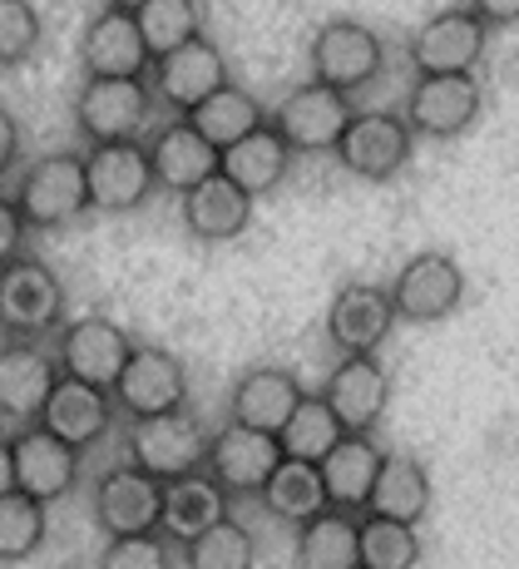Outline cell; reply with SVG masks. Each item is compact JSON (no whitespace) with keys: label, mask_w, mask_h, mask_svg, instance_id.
<instances>
[{"label":"cell","mask_w":519,"mask_h":569,"mask_svg":"<svg viewBox=\"0 0 519 569\" xmlns=\"http://www.w3.org/2000/svg\"><path fill=\"white\" fill-rule=\"evenodd\" d=\"M64 327V282L46 258L20 253L0 268V342H46Z\"/></svg>","instance_id":"cell-1"},{"label":"cell","mask_w":519,"mask_h":569,"mask_svg":"<svg viewBox=\"0 0 519 569\" xmlns=\"http://www.w3.org/2000/svg\"><path fill=\"white\" fill-rule=\"evenodd\" d=\"M20 218H26L30 233H54V228H70L74 218L90 213V183H84V154H46L30 159V169L16 179L10 189Z\"/></svg>","instance_id":"cell-2"},{"label":"cell","mask_w":519,"mask_h":569,"mask_svg":"<svg viewBox=\"0 0 519 569\" xmlns=\"http://www.w3.org/2000/svg\"><path fill=\"white\" fill-rule=\"evenodd\" d=\"M159 100L149 74L143 80H84L74 94V124L84 144H124L153 129Z\"/></svg>","instance_id":"cell-3"},{"label":"cell","mask_w":519,"mask_h":569,"mask_svg":"<svg viewBox=\"0 0 519 569\" xmlns=\"http://www.w3.org/2000/svg\"><path fill=\"white\" fill-rule=\"evenodd\" d=\"M208 441H213V436L203 431V421H198L189 407L163 411V416H139V421L124 426L129 461L159 480H179V476H189V470H203Z\"/></svg>","instance_id":"cell-4"},{"label":"cell","mask_w":519,"mask_h":569,"mask_svg":"<svg viewBox=\"0 0 519 569\" xmlns=\"http://www.w3.org/2000/svg\"><path fill=\"white\" fill-rule=\"evenodd\" d=\"M351 114H357V109H351L347 90H331V84H322V80H307V84L287 90L282 100L272 104L268 124L278 129L297 154H337Z\"/></svg>","instance_id":"cell-5"},{"label":"cell","mask_w":519,"mask_h":569,"mask_svg":"<svg viewBox=\"0 0 519 569\" xmlns=\"http://www.w3.org/2000/svg\"><path fill=\"white\" fill-rule=\"evenodd\" d=\"M307 64H312V80L357 94L381 74L386 46L367 20L337 16V20H327V26H317L312 46H307Z\"/></svg>","instance_id":"cell-6"},{"label":"cell","mask_w":519,"mask_h":569,"mask_svg":"<svg viewBox=\"0 0 519 569\" xmlns=\"http://www.w3.org/2000/svg\"><path fill=\"white\" fill-rule=\"evenodd\" d=\"M84 183H90L94 213H134L153 199L159 179H153V159L143 139L124 144H90L84 149Z\"/></svg>","instance_id":"cell-7"},{"label":"cell","mask_w":519,"mask_h":569,"mask_svg":"<svg viewBox=\"0 0 519 569\" xmlns=\"http://www.w3.org/2000/svg\"><path fill=\"white\" fill-rule=\"evenodd\" d=\"M416 134L406 124V114H386V109H357L337 144V159L351 179L361 183H386L411 163Z\"/></svg>","instance_id":"cell-8"},{"label":"cell","mask_w":519,"mask_h":569,"mask_svg":"<svg viewBox=\"0 0 519 569\" xmlns=\"http://www.w3.org/2000/svg\"><path fill=\"white\" fill-rule=\"evenodd\" d=\"M60 357L46 352V342H0V421L10 431L36 426L46 416V401L60 387Z\"/></svg>","instance_id":"cell-9"},{"label":"cell","mask_w":519,"mask_h":569,"mask_svg":"<svg viewBox=\"0 0 519 569\" xmlns=\"http://www.w3.org/2000/svg\"><path fill=\"white\" fill-rule=\"evenodd\" d=\"M282 441L272 431H252L242 421H223L208 441V461L203 470L228 490L233 500H248V496H262L268 476L282 466Z\"/></svg>","instance_id":"cell-10"},{"label":"cell","mask_w":519,"mask_h":569,"mask_svg":"<svg viewBox=\"0 0 519 569\" xmlns=\"http://www.w3.org/2000/svg\"><path fill=\"white\" fill-rule=\"evenodd\" d=\"M114 407L124 421L189 407V367H183L169 347L139 342L129 367L119 371V381H114Z\"/></svg>","instance_id":"cell-11"},{"label":"cell","mask_w":519,"mask_h":569,"mask_svg":"<svg viewBox=\"0 0 519 569\" xmlns=\"http://www.w3.org/2000/svg\"><path fill=\"white\" fill-rule=\"evenodd\" d=\"M327 342L337 357H371L381 352V342L391 337V327L401 322L391 302V288L377 282H347L337 288V298L327 302Z\"/></svg>","instance_id":"cell-12"},{"label":"cell","mask_w":519,"mask_h":569,"mask_svg":"<svg viewBox=\"0 0 519 569\" xmlns=\"http://www.w3.org/2000/svg\"><path fill=\"white\" fill-rule=\"evenodd\" d=\"M391 302L401 322H446L466 302V272L450 253H416L391 278Z\"/></svg>","instance_id":"cell-13"},{"label":"cell","mask_w":519,"mask_h":569,"mask_svg":"<svg viewBox=\"0 0 519 569\" xmlns=\"http://www.w3.org/2000/svg\"><path fill=\"white\" fill-rule=\"evenodd\" d=\"M90 506H94V525L104 530V540L149 535V530H159V516H163V480L139 470L134 461H124L94 480Z\"/></svg>","instance_id":"cell-14"},{"label":"cell","mask_w":519,"mask_h":569,"mask_svg":"<svg viewBox=\"0 0 519 569\" xmlns=\"http://www.w3.org/2000/svg\"><path fill=\"white\" fill-rule=\"evenodd\" d=\"M490 50V26L470 6H450L430 16L411 36L416 74H475V64Z\"/></svg>","instance_id":"cell-15"},{"label":"cell","mask_w":519,"mask_h":569,"mask_svg":"<svg viewBox=\"0 0 519 569\" xmlns=\"http://www.w3.org/2000/svg\"><path fill=\"white\" fill-rule=\"evenodd\" d=\"M480 109L485 94L475 74H421L406 94V124L416 139H460Z\"/></svg>","instance_id":"cell-16"},{"label":"cell","mask_w":519,"mask_h":569,"mask_svg":"<svg viewBox=\"0 0 519 569\" xmlns=\"http://www.w3.org/2000/svg\"><path fill=\"white\" fill-rule=\"evenodd\" d=\"M134 347H139L134 337L119 322H109V317H80V322L54 332V357H60L64 377L94 381V387H104V391H114L119 371L129 367Z\"/></svg>","instance_id":"cell-17"},{"label":"cell","mask_w":519,"mask_h":569,"mask_svg":"<svg viewBox=\"0 0 519 569\" xmlns=\"http://www.w3.org/2000/svg\"><path fill=\"white\" fill-rule=\"evenodd\" d=\"M149 84H153V100L159 109H173V114H193L198 104L208 100L213 90L228 84V60L213 40H189V46L159 54L149 64Z\"/></svg>","instance_id":"cell-18"},{"label":"cell","mask_w":519,"mask_h":569,"mask_svg":"<svg viewBox=\"0 0 519 569\" xmlns=\"http://www.w3.org/2000/svg\"><path fill=\"white\" fill-rule=\"evenodd\" d=\"M149 64H153V54H149V46H143V36H139L134 10L104 6L90 26H84V36H80L84 80H143Z\"/></svg>","instance_id":"cell-19"},{"label":"cell","mask_w":519,"mask_h":569,"mask_svg":"<svg viewBox=\"0 0 519 569\" xmlns=\"http://www.w3.org/2000/svg\"><path fill=\"white\" fill-rule=\"evenodd\" d=\"M317 397L337 411V421L347 426L351 436H371L386 416V401H391V371L381 367L377 352L371 357H341Z\"/></svg>","instance_id":"cell-20"},{"label":"cell","mask_w":519,"mask_h":569,"mask_svg":"<svg viewBox=\"0 0 519 569\" xmlns=\"http://www.w3.org/2000/svg\"><path fill=\"white\" fill-rule=\"evenodd\" d=\"M10 451H16V486L26 496L54 506L60 496H70L74 480H80V451L70 441H60L46 426H20L10 431Z\"/></svg>","instance_id":"cell-21"},{"label":"cell","mask_w":519,"mask_h":569,"mask_svg":"<svg viewBox=\"0 0 519 569\" xmlns=\"http://www.w3.org/2000/svg\"><path fill=\"white\" fill-rule=\"evenodd\" d=\"M149 159H153V179H159V189L179 193V199L223 169V149L208 144L189 114H179V119H169V124L153 129L149 134Z\"/></svg>","instance_id":"cell-22"},{"label":"cell","mask_w":519,"mask_h":569,"mask_svg":"<svg viewBox=\"0 0 519 569\" xmlns=\"http://www.w3.org/2000/svg\"><path fill=\"white\" fill-rule=\"evenodd\" d=\"M252 203L258 199H252L248 189H238V183L218 169L213 179H203L198 189L183 193L179 218H183V228H189V238H198V243H233V238L248 233Z\"/></svg>","instance_id":"cell-23"},{"label":"cell","mask_w":519,"mask_h":569,"mask_svg":"<svg viewBox=\"0 0 519 569\" xmlns=\"http://www.w3.org/2000/svg\"><path fill=\"white\" fill-rule=\"evenodd\" d=\"M114 421H119L114 391L94 387V381H80V377H60L54 397L46 401V416H40V426L54 431L60 441H70L74 451H84L99 436H109Z\"/></svg>","instance_id":"cell-24"},{"label":"cell","mask_w":519,"mask_h":569,"mask_svg":"<svg viewBox=\"0 0 519 569\" xmlns=\"http://www.w3.org/2000/svg\"><path fill=\"white\" fill-rule=\"evenodd\" d=\"M302 381L287 367H252L238 377V387L228 391V421H242L252 431H272L278 436L292 411L302 407Z\"/></svg>","instance_id":"cell-25"},{"label":"cell","mask_w":519,"mask_h":569,"mask_svg":"<svg viewBox=\"0 0 519 569\" xmlns=\"http://www.w3.org/2000/svg\"><path fill=\"white\" fill-rule=\"evenodd\" d=\"M228 490L218 486L208 470H189L179 480H163V516H159V530L169 535L173 545H189L208 525H218L228 516Z\"/></svg>","instance_id":"cell-26"},{"label":"cell","mask_w":519,"mask_h":569,"mask_svg":"<svg viewBox=\"0 0 519 569\" xmlns=\"http://www.w3.org/2000/svg\"><path fill=\"white\" fill-rule=\"evenodd\" d=\"M386 451L371 436H341L337 451L322 461V480H327V506L331 510H351V516H367L371 490H377Z\"/></svg>","instance_id":"cell-27"},{"label":"cell","mask_w":519,"mask_h":569,"mask_svg":"<svg viewBox=\"0 0 519 569\" xmlns=\"http://www.w3.org/2000/svg\"><path fill=\"white\" fill-rule=\"evenodd\" d=\"M292 159H297V149L287 144L272 124H262V129H252L248 139H238V144L223 149V173L238 183V189H248L252 199H268V193L287 179Z\"/></svg>","instance_id":"cell-28"},{"label":"cell","mask_w":519,"mask_h":569,"mask_svg":"<svg viewBox=\"0 0 519 569\" xmlns=\"http://www.w3.org/2000/svg\"><path fill=\"white\" fill-rule=\"evenodd\" d=\"M361 565V516L322 510L297 525V569H357Z\"/></svg>","instance_id":"cell-29"},{"label":"cell","mask_w":519,"mask_h":569,"mask_svg":"<svg viewBox=\"0 0 519 569\" xmlns=\"http://www.w3.org/2000/svg\"><path fill=\"white\" fill-rule=\"evenodd\" d=\"M430 510V470L416 461L411 451H386L377 490H371L367 516H386V520H406L421 525Z\"/></svg>","instance_id":"cell-30"},{"label":"cell","mask_w":519,"mask_h":569,"mask_svg":"<svg viewBox=\"0 0 519 569\" xmlns=\"http://www.w3.org/2000/svg\"><path fill=\"white\" fill-rule=\"evenodd\" d=\"M262 506L268 516H278L282 525H307L312 516L327 510V480L317 461H297V456H282V466L268 476L262 486Z\"/></svg>","instance_id":"cell-31"},{"label":"cell","mask_w":519,"mask_h":569,"mask_svg":"<svg viewBox=\"0 0 519 569\" xmlns=\"http://www.w3.org/2000/svg\"><path fill=\"white\" fill-rule=\"evenodd\" d=\"M193 124H198V134L208 139V144H218V149H228V144H238V139H248L252 129H262L268 124V109H262L258 100H252L242 84L228 80L223 90H213L203 104L193 109Z\"/></svg>","instance_id":"cell-32"},{"label":"cell","mask_w":519,"mask_h":569,"mask_svg":"<svg viewBox=\"0 0 519 569\" xmlns=\"http://www.w3.org/2000/svg\"><path fill=\"white\" fill-rule=\"evenodd\" d=\"M347 436V426L337 421V411L327 407L322 397H302V407L292 411V421L278 431L282 451L297 456V461H317L322 466L331 451H337V441Z\"/></svg>","instance_id":"cell-33"},{"label":"cell","mask_w":519,"mask_h":569,"mask_svg":"<svg viewBox=\"0 0 519 569\" xmlns=\"http://www.w3.org/2000/svg\"><path fill=\"white\" fill-rule=\"evenodd\" d=\"M134 20H139V36L153 60L203 36V10H198V0H143L134 10Z\"/></svg>","instance_id":"cell-34"},{"label":"cell","mask_w":519,"mask_h":569,"mask_svg":"<svg viewBox=\"0 0 519 569\" xmlns=\"http://www.w3.org/2000/svg\"><path fill=\"white\" fill-rule=\"evenodd\" d=\"M183 565L189 569H252L258 565V540L252 530L233 516H223L218 525H208L198 540L183 545Z\"/></svg>","instance_id":"cell-35"},{"label":"cell","mask_w":519,"mask_h":569,"mask_svg":"<svg viewBox=\"0 0 519 569\" xmlns=\"http://www.w3.org/2000/svg\"><path fill=\"white\" fill-rule=\"evenodd\" d=\"M46 545V500L10 490L0 496V565H20Z\"/></svg>","instance_id":"cell-36"},{"label":"cell","mask_w":519,"mask_h":569,"mask_svg":"<svg viewBox=\"0 0 519 569\" xmlns=\"http://www.w3.org/2000/svg\"><path fill=\"white\" fill-rule=\"evenodd\" d=\"M421 565V535L406 520L361 516V569H416Z\"/></svg>","instance_id":"cell-37"},{"label":"cell","mask_w":519,"mask_h":569,"mask_svg":"<svg viewBox=\"0 0 519 569\" xmlns=\"http://www.w3.org/2000/svg\"><path fill=\"white\" fill-rule=\"evenodd\" d=\"M40 10L30 0H0V70H16L40 50Z\"/></svg>","instance_id":"cell-38"},{"label":"cell","mask_w":519,"mask_h":569,"mask_svg":"<svg viewBox=\"0 0 519 569\" xmlns=\"http://www.w3.org/2000/svg\"><path fill=\"white\" fill-rule=\"evenodd\" d=\"M94 569H179V555H173V540L163 530L119 535V540L104 545Z\"/></svg>","instance_id":"cell-39"},{"label":"cell","mask_w":519,"mask_h":569,"mask_svg":"<svg viewBox=\"0 0 519 569\" xmlns=\"http://www.w3.org/2000/svg\"><path fill=\"white\" fill-rule=\"evenodd\" d=\"M26 233H30V228H26V218H20L16 199H10V193H0V268L26 253Z\"/></svg>","instance_id":"cell-40"},{"label":"cell","mask_w":519,"mask_h":569,"mask_svg":"<svg viewBox=\"0 0 519 569\" xmlns=\"http://www.w3.org/2000/svg\"><path fill=\"white\" fill-rule=\"evenodd\" d=\"M16 163H20V119L0 104V179H6Z\"/></svg>","instance_id":"cell-41"},{"label":"cell","mask_w":519,"mask_h":569,"mask_svg":"<svg viewBox=\"0 0 519 569\" xmlns=\"http://www.w3.org/2000/svg\"><path fill=\"white\" fill-rule=\"evenodd\" d=\"M475 16L485 20V26H519V0H466Z\"/></svg>","instance_id":"cell-42"},{"label":"cell","mask_w":519,"mask_h":569,"mask_svg":"<svg viewBox=\"0 0 519 569\" xmlns=\"http://www.w3.org/2000/svg\"><path fill=\"white\" fill-rule=\"evenodd\" d=\"M10 490H20L16 486V451H10V441L0 436V496H10Z\"/></svg>","instance_id":"cell-43"},{"label":"cell","mask_w":519,"mask_h":569,"mask_svg":"<svg viewBox=\"0 0 519 569\" xmlns=\"http://www.w3.org/2000/svg\"><path fill=\"white\" fill-rule=\"evenodd\" d=\"M104 6H114V10H139L143 0H104Z\"/></svg>","instance_id":"cell-44"},{"label":"cell","mask_w":519,"mask_h":569,"mask_svg":"<svg viewBox=\"0 0 519 569\" xmlns=\"http://www.w3.org/2000/svg\"><path fill=\"white\" fill-rule=\"evenodd\" d=\"M357 569H361V565H357Z\"/></svg>","instance_id":"cell-45"}]
</instances>
